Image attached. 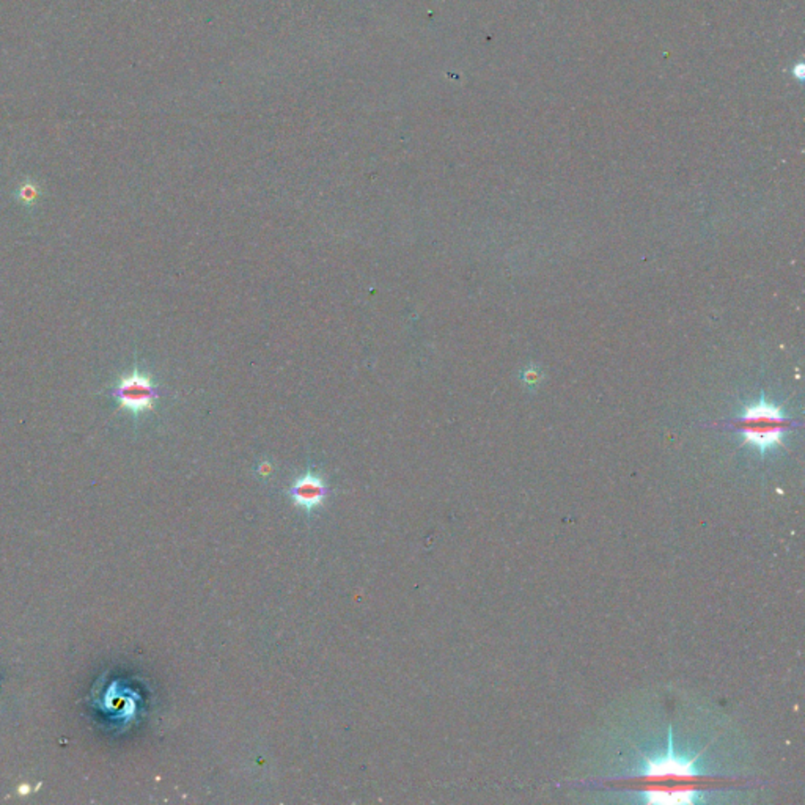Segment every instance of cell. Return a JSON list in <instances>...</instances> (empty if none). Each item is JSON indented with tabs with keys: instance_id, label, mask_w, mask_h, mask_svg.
<instances>
[{
	"instance_id": "1",
	"label": "cell",
	"mask_w": 805,
	"mask_h": 805,
	"mask_svg": "<svg viewBox=\"0 0 805 805\" xmlns=\"http://www.w3.org/2000/svg\"><path fill=\"white\" fill-rule=\"evenodd\" d=\"M725 425L738 432L744 446L765 457L784 447L786 432L794 426V420L776 403L759 397L744 407L740 415L725 422Z\"/></svg>"
},
{
	"instance_id": "2",
	"label": "cell",
	"mask_w": 805,
	"mask_h": 805,
	"mask_svg": "<svg viewBox=\"0 0 805 805\" xmlns=\"http://www.w3.org/2000/svg\"><path fill=\"white\" fill-rule=\"evenodd\" d=\"M705 749L700 752H681L675 749L674 732L668 728L667 744L655 750L643 752L629 767V779H695L713 777L711 767L701 761Z\"/></svg>"
},
{
	"instance_id": "3",
	"label": "cell",
	"mask_w": 805,
	"mask_h": 805,
	"mask_svg": "<svg viewBox=\"0 0 805 805\" xmlns=\"http://www.w3.org/2000/svg\"><path fill=\"white\" fill-rule=\"evenodd\" d=\"M118 407L132 415L150 413L156 407L157 389L148 374L134 368L131 373L122 376L112 390Z\"/></svg>"
},
{
	"instance_id": "4",
	"label": "cell",
	"mask_w": 805,
	"mask_h": 805,
	"mask_svg": "<svg viewBox=\"0 0 805 805\" xmlns=\"http://www.w3.org/2000/svg\"><path fill=\"white\" fill-rule=\"evenodd\" d=\"M713 796L716 792L697 786H650L629 792L628 801L637 804H707L713 801Z\"/></svg>"
},
{
	"instance_id": "5",
	"label": "cell",
	"mask_w": 805,
	"mask_h": 805,
	"mask_svg": "<svg viewBox=\"0 0 805 805\" xmlns=\"http://www.w3.org/2000/svg\"><path fill=\"white\" fill-rule=\"evenodd\" d=\"M328 492V483L324 482V478L316 472L307 471L301 477L296 478L293 485L289 486V496L296 507H299L310 516L324 504Z\"/></svg>"
},
{
	"instance_id": "6",
	"label": "cell",
	"mask_w": 805,
	"mask_h": 805,
	"mask_svg": "<svg viewBox=\"0 0 805 805\" xmlns=\"http://www.w3.org/2000/svg\"><path fill=\"white\" fill-rule=\"evenodd\" d=\"M37 196H38V190L30 183L22 184L21 189L18 190V198L24 205H32L37 200Z\"/></svg>"
}]
</instances>
